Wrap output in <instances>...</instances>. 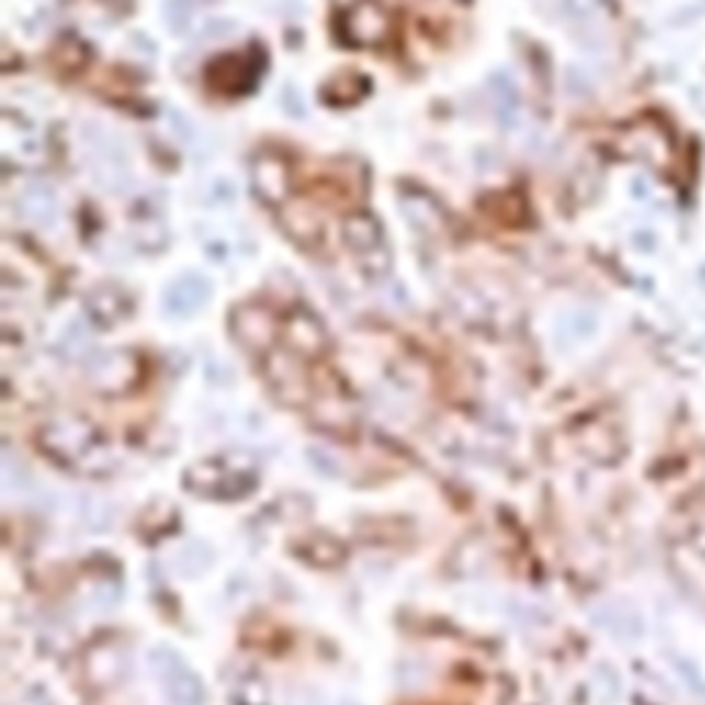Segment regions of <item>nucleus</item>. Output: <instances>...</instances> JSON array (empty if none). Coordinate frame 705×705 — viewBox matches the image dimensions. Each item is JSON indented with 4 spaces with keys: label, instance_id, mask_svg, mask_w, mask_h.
<instances>
[{
    "label": "nucleus",
    "instance_id": "6ab92c4d",
    "mask_svg": "<svg viewBox=\"0 0 705 705\" xmlns=\"http://www.w3.org/2000/svg\"><path fill=\"white\" fill-rule=\"evenodd\" d=\"M61 342H64L61 348H64V353H67V356H78V353H83V350H86L83 326H80V322H72V326H69L67 331H64Z\"/></svg>",
    "mask_w": 705,
    "mask_h": 705
},
{
    "label": "nucleus",
    "instance_id": "423d86ee",
    "mask_svg": "<svg viewBox=\"0 0 705 705\" xmlns=\"http://www.w3.org/2000/svg\"><path fill=\"white\" fill-rule=\"evenodd\" d=\"M397 202H400V209L408 224H411L419 235H424V238H439L441 231L446 229L444 207L435 202V196L422 191V187H402Z\"/></svg>",
    "mask_w": 705,
    "mask_h": 705
},
{
    "label": "nucleus",
    "instance_id": "6e6552de",
    "mask_svg": "<svg viewBox=\"0 0 705 705\" xmlns=\"http://www.w3.org/2000/svg\"><path fill=\"white\" fill-rule=\"evenodd\" d=\"M284 333H287L289 353H300L306 359L322 356L328 350V331L309 309H293L287 322H284Z\"/></svg>",
    "mask_w": 705,
    "mask_h": 705
},
{
    "label": "nucleus",
    "instance_id": "9b49d317",
    "mask_svg": "<svg viewBox=\"0 0 705 705\" xmlns=\"http://www.w3.org/2000/svg\"><path fill=\"white\" fill-rule=\"evenodd\" d=\"M86 375H89L96 389L120 391L125 389L133 380V375H136V362H133L127 353H102V356H96L94 362L86 367Z\"/></svg>",
    "mask_w": 705,
    "mask_h": 705
},
{
    "label": "nucleus",
    "instance_id": "4468645a",
    "mask_svg": "<svg viewBox=\"0 0 705 705\" xmlns=\"http://www.w3.org/2000/svg\"><path fill=\"white\" fill-rule=\"evenodd\" d=\"M628 155L650 160V163H664L670 158V138L656 125H639L628 130Z\"/></svg>",
    "mask_w": 705,
    "mask_h": 705
},
{
    "label": "nucleus",
    "instance_id": "0eeeda50",
    "mask_svg": "<svg viewBox=\"0 0 705 705\" xmlns=\"http://www.w3.org/2000/svg\"><path fill=\"white\" fill-rule=\"evenodd\" d=\"M265 375L271 380L273 391L282 397L284 402H304L309 397V386H306L304 367L289 356L287 350H271L265 356Z\"/></svg>",
    "mask_w": 705,
    "mask_h": 705
},
{
    "label": "nucleus",
    "instance_id": "dca6fc26",
    "mask_svg": "<svg viewBox=\"0 0 705 705\" xmlns=\"http://www.w3.org/2000/svg\"><path fill=\"white\" fill-rule=\"evenodd\" d=\"M284 226H287L289 238L298 240L300 246H315L320 238V224L304 207L284 209Z\"/></svg>",
    "mask_w": 705,
    "mask_h": 705
},
{
    "label": "nucleus",
    "instance_id": "f03ea898",
    "mask_svg": "<svg viewBox=\"0 0 705 705\" xmlns=\"http://www.w3.org/2000/svg\"><path fill=\"white\" fill-rule=\"evenodd\" d=\"M339 29L356 47H380L391 34V14L380 3L364 0L342 14Z\"/></svg>",
    "mask_w": 705,
    "mask_h": 705
},
{
    "label": "nucleus",
    "instance_id": "a211bd4d",
    "mask_svg": "<svg viewBox=\"0 0 705 705\" xmlns=\"http://www.w3.org/2000/svg\"><path fill=\"white\" fill-rule=\"evenodd\" d=\"M568 12L579 25H593L601 18L599 0H568Z\"/></svg>",
    "mask_w": 705,
    "mask_h": 705
},
{
    "label": "nucleus",
    "instance_id": "aec40b11",
    "mask_svg": "<svg viewBox=\"0 0 705 705\" xmlns=\"http://www.w3.org/2000/svg\"><path fill=\"white\" fill-rule=\"evenodd\" d=\"M565 328H570L576 339H584L595 331V317L590 311H576L565 320Z\"/></svg>",
    "mask_w": 705,
    "mask_h": 705
},
{
    "label": "nucleus",
    "instance_id": "9d476101",
    "mask_svg": "<svg viewBox=\"0 0 705 705\" xmlns=\"http://www.w3.org/2000/svg\"><path fill=\"white\" fill-rule=\"evenodd\" d=\"M342 238L344 246H348L359 260L375 254V251L386 249L384 246V231H380V224L375 215L369 213H353L344 218L342 224Z\"/></svg>",
    "mask_w": 705,
    "mask_h": 705
},
{
    "label": "nucleus",
    "instance_id": "39448f33",
    "mask_svg": "<svg viewBox=\"0 0 705 705\" xmlns=\"http://www.w3.org/2000/svg\"><path fill=\"white\" fill-rule=\"evenodd\" d=\"M251 185L260 202L282 207L289 196V166L282 155L260 152L251 160Z\"/></svg>",
    "mask_w": 705,
    "mask_h": 705
},
{
    "label": "nucleus",
    "instance_id": "412c9836",
    "mask_svg": "<svg viewBox=\"0 0 705 705\" xmlns=\"http://www.w3.org/2000/svg\"><path fill=\"white\" fill-rule=\"evenodd\" d=\"M359 3H364V0H333V7L344 9V12H348V9H353V7H359Z\"/></svg>",
    "mask_w": 705,
    "mask_h": 705
},
{
    "label": "nucleus",
    "instance_id": "2eb2a0df",
    "mask_svg": "<svg viewBox=\"0 0 705 705\" xmlns=\"http://www.w3.org/2000/svg\"><path fill=\"white\" fill-rule=\"evenodd\" d=\"M493 96V111L502 120V125H513L515 111H519V89L510 80V75H493V80L488 83Z\"/></svg>",
    "mask_w": 705,
    "mask_h": 705
},
{
    "label": "nucleus",
    "instance_id": "ddd939ff",
    "mask_svg": "<svg viewBox=\"0 0 705 705\" xmlns=\"http://www.w3.org/2000/svg\"><path fill=\"white\" fill-rule=\"evenodd\" d=\"M20 215L39 229H50L58 220V198L50 185H29L18 198Z\"/></svg>",
    "mask_w": 705,
    "mask_h": 705
},
{
    "label": "nucleus",
    "instance_id": "f8f14e48",
    "mask_svg": "<svg viewBox=\"0 0 705 705\" xmlns=\"http://www.w3.org/2000/svg\"><path fill=\"white\" fill-rule=\"evenodd\" d=\"M133 309V300L127 298V293H122L120 287H96L86 295V311L91 315V320L96 326H113V322L125 320Z\"/></svg>",
    "mask_w": 705,
    "mask_h": 705
},
{
    "label": "nucleus",
    "instance_id": "1a4fd4ad",
    "mask_svg": "<svg viewBox=\"0 0 705 705\" xmlns=\"http://www.w3.org/2000/svg\"><path fill=\"white\" fill-rule=\"evenodd\" d=\"M209 293H213V289H209L207 278L196 276V273H185V276L171 282L169 289H166V311L174 317L196 315V311L207 304Z\"/></svg>",
    "mask_w": 705,
    "mask_h": 705
},
{
    "label": "nucleus",
    "instance_id": "f257e3e1",
    "mask_svg": "<svg viewBox=\"0 0 705 705\" xmlns=\"http://www.w3.org/2000/svg\"><path fill=\"white\" fill-rule=\"evenodd\" d=\"M42 446H47L50 455L67 466H83L86 460L102 457V452H105L94 430L78 419H56V422L47 424L42 430Z\"/></svg>",
    "mask_w": 705,
    "mask_h": 705
},
{
    "label": "nucleus",
    "instance_id": "20e7f679",
    "mask_svg": "<svg viewBox=\"0 0 705 705\" xmlns=\"http://www.w3.org/2000/svg\"><path fill=\"white\" fill-rule=\"evenodd\" d=\"M0 155L7 166H34L45 158V141L34 127L7 113L0 122Z\"/></svg>",
    "mask_w": 705,
    "mask_h": 705
},
{
    "label": "nucleus",
    "instance_id": "f3484780",
    "mask_svg": "<svg viewBox=\"0 0 705 705\" xmlns=\"http://www.w3.org/2000/svg\"><path fill=\"white\" fill-rule=\"evenodd\" d=\"M193 18H196V12H193L191 0H169V7H166V20H169L171 29L185 34V31L191 29Z\"/></svg>",
    "mask_w": 705,
    "mask_h": 705
},
{
    "label": "nucleus",
    "instance_id": "7ed1b4c3",
    "mask_svg": "<svg viewBox=\"0 0 705 705\" xmlns=\"http://www.w3.org/2000/svg\"><path fill=\"white\" fill-rule=\"evenodd\" d=\"M276 317L262 304H246L231 315V337L249 353H271L276 342Z\"/></svg>",
    "mask_w": 705,
    "mask_h": 705
}]
</instances>
